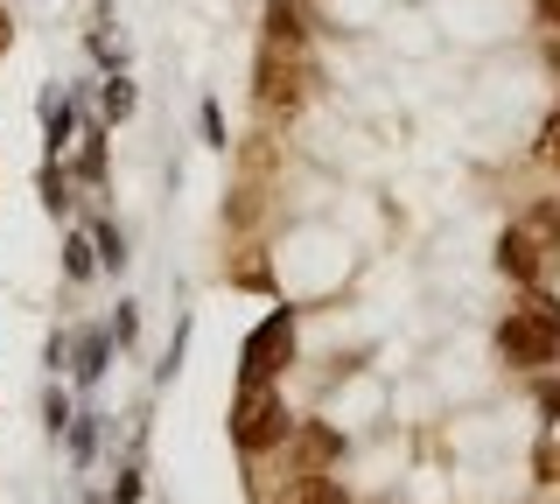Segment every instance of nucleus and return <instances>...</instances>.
<instances>
[{
  "label": "nucleus",
  "mask_w": 560,
  "mask_h": 504,
  "mask_svg": "<svg viewBox=\"0 0 560 504\" xmlns=\"http://www.w3.org/2000/svg\"><path fill=\"white\" fill-rule=\"evenodd\" d=\"M288 434H294V413H288V399H280V386L273 378H245L238 399H232V442L245 456H273Z\"/></svg>",
  "instance_id": "nucleus-1"
},
{
  "label": "nucleus",
  "mask_w": 560,
  "mask_h": 504,
  "mask_svg": "<svg viewBox=\"0 0 560 504\" xmlns=\"http://www.w3.org/2000/svg\"><path fill=\"white\" fill-rule=\"evenodd\" d=\"M498 351L525 364V372H547V364L560 358V302H547V294H525V308H512V316L498 323Z\"/></svg>",
  "instance_id": "nucleus-2"
},
{
  "label": "nucleus",
  "mask_w": 560,
  "mask_h": 504,
  "mask_svg": "<svg viewBox=\"0 0 560 504\" xmlns=\"http://www.w3.org/2000/svg\"><path fill=\"white\" fill-rule=\"evenodd\" d=\"M308 84H315V63L308 57L259 43V57H253V106H259V119H294V113H302V98H308Z\"/></svg>",
  "instance_id": "nucleus-3"
},
{
  "label": "nucleus",
  "mask_w": 560,
  "mask_h": 504,
  "mask_svg": "<svg viewBox=\"0 0 560 504\" xmlns=\"http://www.w3.org/2000/svg\"><path fill=\"white\" fill-rule=\"evenodd\" d=\"M288 358H294V308H273V316L245 337L238 364H245V378H280V372H288Z\"/></svg>",
  "instance_id": "nucleus-4"
},
{
  "label": "nucleus",
  "mask_w": 560,
  "mask_h": 504,
  "mask_svg": "<svg viewBox=\"0 0 560 504\" xmlns=\"http://www.w3.org/2000/svg\"><path fill=\"white\" fill-rule=\"evenodd\" d=\"M498 273H504V281H518V288H539V273H547V246H539L533 224H504V238H498Z\"/></svg>",
  "instance_id": "nucleus-5"
},
{
  "label": "nucleus",
  "mask_w": 560,
  "mask_h": 504,
  "mask_svg": "<svg viewBox=\"0 0 560 504\" xmlns=\"http://www.w3.org/2000/svg\"><path fill=\"white\" fill-rule=\"evenodd\" d=\"M259 43L308 57V8H302V0H267V36H259Z\"/></svg>",
  "instance_id": "nucleus-6"
},
{
  "label": "nucleus",
  "mask_w": 560,
  "mask_h": 504,
  "mask_svg": "<svg viewBox=\"0 0 560 504\" xmlns=\"http://www.w3.org/2000/svg\"><path fill=\"white\" fill-rule=\"evenodd\" d=\"M273 504H350V497H343L337 477H323V469H302V477H294Z\"/></svg>",
  "instance_id": "nucleus-7"
},
{
  "label": "nucleus",
  "mask_w": 560,
  "mask_h": 504,
  "mask_svg": "<svg viewBox=\"0 0 560 504\" xmlns=\"http://www.w3.org/2000/svg\"><path fill=\"white\" fill-rule=\"evenodd\" d=\"M343 456V434L337 427H302V469H323Z\"/></svg>",
  "instance_id": "nucleus-8"
},
{
  "label": "nucleus",
  "mask_w": 560,
  "mask_h": 504,
  "mask_svg": "<svg viewBox=\"0 0 560 504\" xmlns=\"http://www.w3.org/2000/svg\"><path fill=\"white\" fill-rule=\"evenodd\" d=\"M533 162H539V168H553V176H560V106H553L547 119H539V141H533Z\"/></svg>",
  "instance_id": "nucleus-9"
},
{
  "label": "nucleus",
  "mask_w": 560,
  "mask_h": 504,
  "mask_svg": "<svg viewBox=\"0 0 560 504\" xmlns=\"http://www.w3.org/2000/svg\"><path fill=\"white\" fill-rule=\"evenodd\" d=\"M92 267H98V246H92V238H70V246H63V273H70V281H92Z\"/></svg>",
  "instance_id": "nucleus-10"
},
{
  "label": "nucleus",
  "mask_w": 560,
  "mask_h": 504,
  "mask_svg": "<svg viewBox=\"0 0 560 504\" xmlns=\"http://www.w3.org/2000/svg\"><path fill=\"white\" fill-rule=\"evenodd\" d=\"M92 246H98V267H127V238H119V224H98V232H92Z\"/></svg>",
  "instance_id": "nucleus-11"
},
{
  "label": "nucleus",
  "mask_w": 560,
  "mask_h": 504,
  "mask_svg": "<svg viewBox=\"0 0 560 504\" xmlns=\"http://www.w3.org/2000/svg\"><path fill=\"white\" fill-rule=\"evenodd\" d=\"M525 224L539 232V246H547V253H560V203H539V211L525 218Z\"/></svg>",
  "instance_id": "nucleus-12"
},
{
  "label": "nucleus",
  "mask_w": 560,
  "mask_h": 504,
  "mask_svg": "<svg viewBox=\"0 0 560 504\" xmlns=\"http://www.w3.org/2000/svg\"><path fill=\"white\" fill-rule=\"evenodd\" d=\"M43 421H49V434H70V421H78V413H70V399L49 386V399H43Z\"/></svg>",
  "instance_id": "nucleus-13"
},
{
  "label": "nucleus",
  "mask_w": 560,
  "mask_h": 504,
  "mask_svg": "<svg viewBox=\"0 0 560 504\" xmlns=\"http://www.w3.org/2000/svg\"><path fill=\"white\" fill-rule=\"evenodd\" d=\"M105 372V337H84L78 343V378H98Z\"/></svg>",
  "instance_id": "nucleus-14"
},
{
  "label": "nucleus",
  "mask_w": 560,
  "mask_h": 504,
  "mask_svg": "<svg viewBox=\"0 0 560 504\" xmlns=\"http://www.w3.org/2000/svg\"><path fill=\"white\" fill-rule=\"evenodd\" d=\"M127 113H133V84L113 78V84H105V119H127Z\"/></svg>",
  "instance_id": "nucleus-15"
},
{
  "label": "nucleus",
  "mask_w": 560,
  "mask_h": 504,
  "mask_svg": "<svg viewBox=\"0 0 560 504\" xmlns=\"http://www.w3.org/2000/svg\"><path fill=\"white\" fill-rule=\"evenodd\" d=\"M92 421H98V413H78V421H70V448H78V462L98 448V427H92Z\"/></svg>",
  "instance_id": "nucleus-16"
},
{
  "label": "nucleus",
  "mask_w": 560,
  "mask_h": 504,
  "mask_svg": "<svg viewBox=\"0 0 560 504\" xmlns=\"http://www.w3.org/2000/svg\"><path fill=\"white\" fill-rule=\"evenodd\" d=\"M197 127H203L210 148H224V113H218V98H203V106H197Z\"/></svg>",
  "instance_id": "nucleus-17"
},
{
  "label": "nucleus",
  "mask_w": 560,
  "mask_h": 504,
  "mask_svg": "<svg viewBox=\"0 0 560 504\" xmlns=\"http://www.w3.org/2000/svg\"><path fill=\"white\" fill-rule=\"evenodd\" d=\"M70 148V106L57 98V106H49V154H63Z\"/></svg>",
  "instance_id": "nucleus-18"
},
{
  "label": "nucleus",
  "mask_w": 560,
  "mask_h": 504,
  "mask_svg": "<svg viewBox=\"0 0 560 504\" xmlns=\"http://www.w3.org/2000/svg\"><path fill=\"white\" fill-rule=\"evenodd\" d=\"M43 203H49V211H63V203H70V183H63V168H43Z\"/></svg>",
  "instance_id": "nucleus-19"
},
{
  "label": "nucleus",
  "mask_w": 560,
  "mask_h": 504,
  "mask_svg": "<svg viewBox=\"0 0 560 504\" xmlns=\"http://www.w3.org/2000/svg\"><path fill=\"white\" fill-rule=\"evenodd\" d=\"M78 168H84V176H105V148H98V133H84V154H78Z\"/></svg>",
  "instance_id": "nucleus-20"
},
{
  "label": "nucleus",
  "mask_w": 560,
  "mask_h": 504,
  "mask_svg": "<svg viewBox=\"0 0 560 504\" xmlns=\"http://www.w3.org/2000/svg\"><path fill=\"white\" fill-rule=\"evenodd\" d=\"M533 14H539V28H553V36H560V0H533Z\"/></svg>",
  "instance_id": "nucleus-21"
},
{
  "label": "nucleus",
  "mask_w": 560,
  "mask_h": 504,
  "mask_svg": "<svg viewBox=\"0 0 560 504\" xmlns=\"http://www.w3.org/2000/svg\"><path fill=\"white\" fill-rule=\"evenodd\" d=\"M539 413H547V421H560V386H539Z\"/></svg>",
  "instance_id": "nucleus-22"
},
{
  "label": "nucleus",
  "mask_w": 560,
  "mask_h": 504,
  "mask_svg": "<svg viewBox=\"0 0 560 504\" xmlns=\"http://www.w3.org/2000/svg\"><path fill=\"white\" fill-rule=\"evenodd\" d=\"M8 43H14V22H8V8H0V57H8Z\"/></svg>",
  "instance_id": "nucleus-23"
},
{
  "label": "nucleus",
  "mask_w": 560,
  "mask_h": 504,
  "mask_svg": "<svg viewBox=\"0 0 560 504\" xmlns=\"http://www.w3.org/2000/svg\"><path fill=\"white\" fill-rule=\"evenodd\" d=\"M547 63H553V78H560V36H547Z\"/></svg>",
  "instance_id": "nucleus-24"
}]
</instances>
